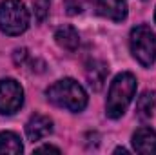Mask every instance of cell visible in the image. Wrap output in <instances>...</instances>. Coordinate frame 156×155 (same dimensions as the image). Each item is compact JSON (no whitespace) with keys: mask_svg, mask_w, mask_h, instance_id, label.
Returning a JSON list of instances; mask_svg holds the SVG:
<instances>
[{"mask_svg":"<svg viewBox=\"0 0 156 155\" xmlns=\"http://www.w3.org/2000/svg\"><path fill=\"white\" fill-rule=\"evenodd\" d=\"M47 100L69 112H82L87 106V93L75 78H62L47 88Z\"/></svg>","mask_w":156,"mask_h":155,"instance_id":"cell-1","label":"cell"},{"mask_svg":"<svg viewBox=\"0 0 156 155\" xmlns=\"http://www.w3.org/2000/svg\"><path fill=\"white\" fill-rule=\"evenodd\" d=\"M107 71H109L107 66H105L104 62H100V60H93V62L87 64L85 77H87L89 86H91L94 91L102 89V86H104V82H105V77H107Z\"/></svg>","mask_w":156,"mask_h":155,"instance_id":"cell-10","label":"cell"},{"mask_svg":"<svg viewBox=\"0 0 156 155\" xmlns=\"http://www.w3.org/2000/svg\"><path fill=\"white\" fill-rule=\"evenodd\" d=\"M29 28V11L20 0H4L0 4V31L5 35H22Z\"/></svg>","mask_w":156,"mask_h":155,"instance_id":"cell-3","label":"cell"},{"mask_svg":"<svg viewBox=\"0 0 156 155\" xmlns=\"http://www.w3.org/2000/svg\"><path fill=\"white\" fill-rule=\"evenodd\" d=\"M24 146L20 142V137L13 131H2L0 133V153H22Z\"/></svg>","mask_w":156,"mask_h":155,"instance_id":"cell-12","label":"cell"},{"mask_svg":"<svg viewBox=\"0 0 156 155\" xmlns=\"http://www.w3.org/2000/svg\"><path fill=\"white\" fill-rule=\"evenodd\" d=\"M96 11L98 15L113 22H122L127 17L125 0H96Z\"/></svg>","mask_w":156,"mask_h":155,"instance_id":"cell-7","label":"cell"},{"mask_svg":"<svg viewBox=\"0 0 156 155\" xmlns=\"http://www.w3.org/2000/svg\"><path fill=\"white\" fill-rule=\"evenodd\" d=\"M37 153H42V152H55V153H60V148H56V146H51V144H45V146H40L35 150Z\"/></svg>","mask_w":156,"mask_h":155,"instance_id":"cell-15","label":"cell"},{"mask_svg":"<svg viewBox=\"0 0 156 155\" xmlns=\"http://www.w3.org/2000/svg\"><path fill=\"white\" fill-rule=\"evenodd\" d=\"M154 20H156V11H154Z\"/></svg>","mask_w":156,"mask_h":155,"instance_id":"cell-16","label":"cell"},{"mask_svg":"<svg viewBox=\"0 0 156 155\" xmlns=\"http://www.w3.org/2000/svg\"><path fill=\"white\" fill-rule=\"evenodd\" d=\"M24 104V89L15 78L0 80V113L13 115Z\"/></svg>","mask_w":156,"mask_h":155,"instance_id":"cell-5","label":"cell"},{"mask_svg":"<svg viewBox=\"0 0 156 155\" xmlns=\"http://www.w3.org/2000/svg\"><path fill=\"white\" fill-rule=\"evenodd\" d=\"M156 106V93L154 91H144L136 102V115L140 117L142 120H147L153 117Z\"/></svg>","mask_w":156,"mask_h":155,"instance_id":"cell-11","label":"cell"},{"mask_svg":"<svg viewBox=\"0 0 156 155\" xmlns=\"http://www.w3.org/2000/svg\"><path fill=\"white\" fill-rule=\"evenodd\" d=\"M94 0H64V6H66V11L67 15H80L83 13Z\"/></svg>","mask_w":156,"mask_h":155,"instance_id":"cell-13","label":"cell"},{"mask_svg":"<svg viewBox=\"0 0 156 155\" xmlns=\"http://www.w3.org/2000/svg\"><path fill=\"white\" fill-rule=\"evenodd\" d=\"M53 133V120L47 115H33L27 124H26V135L31 142H37V141H42L44 137L51 135Z\"/></svg>","mask_w":156,"mask_h":155,"instance_id":"cell-6","label":"cell"},{"mask_svg":"<svg viewBox=\"0 0 156 155\" xmlns=\"http://www.w3.org/2000/svg\"><path fill=\"white\" fill-rule=\"evenodd\" d=\"M136 93V77L133 73H120L109 86V95L105 102V113L111 119H120L125 113Z\"/></svg>","mask_w":156,"mask_h":155,"instance_id":"cell-2","label":"cell"},{"mask_svg":"<svg viewBox=\"0 0 156 155\" xmlns=\"http://www.w3.org/2000/svg\"><path fill=\"white\" fill-rule=\"evenodd\" d=\"M133 146L138 153L151 155L156 153V131L151 128H140L133 135Z\"/></svg>","mask_w":156,"mask_h":155,"instance_id":"cell-8","label":"cell"},{"mask_svg":"<svg viewBox=\"0 0 156 155\" xmlns=\"http://www.w3.org/2000/svg\"><path fill=\"white\" fill-rule=\"evenodd\" d=\"M55 40L66 51H76L80 46V35L73 26H60L55 33Z\"/></svg>","mask_w":156,"mask_h":155,"instance_id":"cell-9","label":"cell"},{"mask_svg":"<svg viewBox=\"0 0 156 155\" xmlns=\"http://www.w3.org/2000/svg\"><path fill=\"white\" fill-rule=\"evenodd\" d=\"M129 46L133 57L144 66L151 68L156 60V35L149 26H136L131 31Z\"/></svg>","mask_w":156,"mask_h":155,"instance_id":"cell-4","label":"cell"},{"mask_svg":"<svg viewBox=\"0 0 156 155\" xmlns=\"http://www.w3.org/2000/svg\"><path fill=\"white\" fill-rule=\"evenodd\" d=\"M49 4H51V0H33L35 17H37V20H38V22L45 20V17L49 15Z\"/></svg>","mask_w":156,"mask_h":155,"instance_id":"cell-14","label":"cell"}]
</instances>
